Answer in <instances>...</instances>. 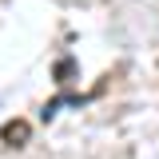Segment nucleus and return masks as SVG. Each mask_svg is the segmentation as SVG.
<instances>
[{
    "instance_id": "obj_2",
    "label": "nucleus",
    "mask_w": 159,
    "mask_h": 159,
    "mask_svg": "<svg viewBox=\"0 0 159 159\" xmlns=\"http://www.w3.org/2000/svg\"><path fill=\"white\" fill-rule=\"evenodd\" d=\"M72 76H76V64H72V60H60L56 64V80L60 84H72Z\"/></svg>"
},
{
    "instance_id": "obj_1",
    "label": "nucleus",
    "mask_w": 159,
    "mask_h": 159,
    "mask_svg": "<svg viewBox=\"0 0 159 159\" xmlns=\"http://www.w3.org/2000/svg\"><path fill=\"white\" fill-rule=\"evenodd\" d=\"M28 135H32V127H28L24 119H8V123H4V131H0V139H4L8 147H20V143H28Z\"/></svg>"
}]
</instances>
